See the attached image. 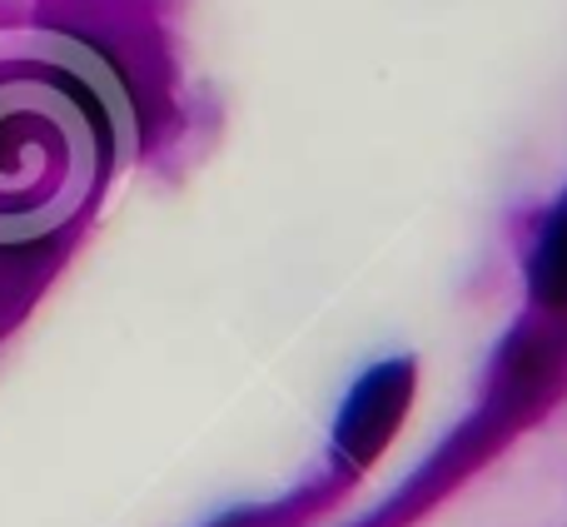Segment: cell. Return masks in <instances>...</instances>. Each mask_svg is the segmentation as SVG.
<instances>
[{
  "instance_id": "2",
  "label": "cell",
  "mask_w": 567,
  "mask_h": 527,
  "mask_svg": "<svg viewBox=\"0 0 567 527\" xmlns=\"http://www.w3.org/2000/svg\"><path fill=\"white\" fill-rule=\"evenodd\" d=\"M533 283L543 289V299L567 303V205L553 215L548 235L538 245V259H533Z\"/></svg>"
},
{
  "instance_id": "1",
  "label": "cell",
  "mask_w": 567,
  "mask_h": 527,
  "mask_svg": "<svg viewBox=\"0 0 567 527\" xmlns=\"http://www.w3.org/2000/svg\"><path fill=\"white\" fill-rule=\"evenodd\" d=\"M130 115L115 75L70 35H0V245H30L80 215Z\"/></svg>"
}]
</instances>
